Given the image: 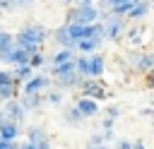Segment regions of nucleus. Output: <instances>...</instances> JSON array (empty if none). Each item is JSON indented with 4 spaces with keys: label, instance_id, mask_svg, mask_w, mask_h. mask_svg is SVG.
Segmentation results:
<instances>
[{
    "label": "nucleus",
    "instance_id": "1",
    "mask_svg": "<svg viewBox=\"0 0 154 149\" xmlns=\"http://www.w3.org/2000/svg\"><path fill=\"white\" fill-rule=\"evenodd\" d=\"M46 29L41 26V24H24L17 34H14V41L19 43V46H24V48H29L31 53H36V50H41V43L46 41Z\"/></svg>",
    "mask_w": 154,
    "mask_h": 149
},
{
    "label": "nucleus",
    "instance_id": "2",
    "mask_svg": "<svg viewBox=\"0 0 154 149\" xmlns=\"http://www.w3.org/2000/svg\"><path fill=\"white\" fill-rule=\"evenodd\" d=\"M103 24H106V34H103V38H108V41H120L123 36H125V22H123V17H116V14H106V19H103Z\"/></svg>",
    "mask_w": 154,
    "mask_h": 149
},
{
    "label": "nucleus",
    "instance_id": "3",
    "mask_svg": "<svg viewBox=\"0 0 154 149\" xmlns=\"http://www.w3.org/2000/svg\"><path fill=\"white\" fill-rule=\"evenodd\" d=\"M79 89H82V96H91L96 101L106 99V84L99 82V77H84L82 84H79Z\"/></svg>",
    "mask_w": 154,
    "mask_h": 149
},
{
    "label": "nucleus",
    "instance_id": "4",
    "mask_svg": "<svg viewBox=\"0 0 154 149\" xmlns=\"http://www.w3.org/2000/svg\"><path fill=\"white\" fill-rule=\"evenodd\" d=\"M99 19H101V12H99V7L94 2L91 5H77L75 7V22H79V24H94Z\"/></svg>",
    "mask_w": 154,
    "mask_h": 149
},
{
    "label": "nucleus",
    "instance_id": "5",
    "mask_svg": "<svg viewBox=\"0 0 154 149\" xmlns=\"http://www.w3.org/2000/svg\"><path fill=\"white\" fill-rule=\"evenodd\" d=\"M48 89H51V79H48L46 74H34V77L26 79L24 87H22L24 94H43V91H48Z\"/></svg>",
    "mask_w": 154,
    "mask_h": 149
},
{
    "label": "nucleus",
    "instance_id": "6",
    "mask_svg": "<svg viewBox=\"0 0 154 149\" xmlns=\"http://www.w3.org/2000/svg\"><path fill=\"white\" fill-rule=\"evenodd\" d=\"M2 111H5V118H10V120H17V123H22V120H24V115H26L24 106H22L17 99H7V101L2 103Z\"/></svg>",
    "mask_w": 154,
    "mask_h": 149
},
{
    "label": "nucleus",
    "instance_id": "7",
    "mask_svg": "<svg viewBox=\"0 0 154 149\" xmlns=\"http://www.w3.org/2000/svg\"><path fill=\"white\" fill-rule=\"evenodd\" d=\"M26 139H29V142H34V144H38L41 149H48V147H51L48 132H46L43 127H38V125H31V127H26Z\"/></svg>",
    "mask_w": 154,
    "mask_h": 149
},
{
    "label": "nucleus",
    "instance_id": "8",
    "mask_svg": "<svg viewBox=\"0 0 154 149\" xmlns=\"http://www.w3.org/2000/svg\"><path fill=\"white\" fill-rule=\"evenodd\" d=\"M130 62L140 72H149L154 67V55L152 53H130Z\"/></svg>",
    "mask_w": 154,
    "mask_h": 149
},
{
    "label": "nucleus",
    "instance_id": "9",
    "mask_svg": "<svg viewBox=\"0 0 154 149\" xmlns=\"http://www.w3.org/2000/svg\"><path fill=\"white\" fill-rule=\"evenodd\" d=\"M103 41H106L103 36H84V38H79V41H77V50H82V53L91 55V53H96V50L101 48V43H103Z\"/></svg>",
    "mask_w": 154,
    "mask_h": 149
},
{
    "label": "nucleus",
    "instance_id": "10",
    "mask_svg": "<svg viewBox=\"0 0 154 149\" xmlns=\"http://www.w3.org/2000/svg\"><path fill=\"white\" fill-rule=\"evenodd\" d=\"M75 106L79 108V113H82L84 118H94V115L99 113V101L91 99V96H79Z\"/></svg>",
    "mask_w": 154,
    "mask_h": 149
},
{
    "label": "nucleus",
    "instance_id": "11",
    "mask_svg": "<svg viewBox=\"0 0 154 149\" xmlns=\"http://www.w3.org/2000/svg\"><path fill=\"white\" fill-rule=\"evenodd\" d=\"M53 38H55V43H58L60 48H77V41L70 36V29H67V24L58 26V29L53 31Z\"/></svg>",
    "mask_w": 154,
    "mask_h": 149
},
{
    "label": "nucleus",
    "instance_id": "12",
    "mask_svg": "<svg viewBox=\"0 0 154 149\" xmlns=\"http://www.w3.org/2000/svg\"><path fill=\"white\" fill-rule=\"evenodd\" d=\"M19 123L17 120H10V118H2L0 120V137H5V139H17L19 137Z\"/></svg>",
    "mask_w": 154,
    "mask_h": 149
},
{
    "label": "nucleus",
    "instance_id": "13",
    "mask_svg": "<svg viewBox=\"0 0 154 149\" xmlns=\"http://www.w3.org/2000/svg\"><path fill=\"white\" fill-rule=\"evenodd\" d=\"M43 101H46V94H24V96L19 99V103L24 106V111H26V113H29V111L41 108V106H43Z\"/></svg>",
    "mask_w": 154,
    "mask_h": 149
},
{
    "label": "nucleus",
    "instance_id": "14",
    "mask_svg": "<svg viewBox=\"0 0 154 149\" xmlns=\"http://www.w3.org/2000/svg\"><path fill=\"white\" fill-rule=\"evenodd\" d=\"M72 72H77V62H75V60H67V62H60V65H51L53 79L65 77V74H72Z\"/></svg>",
    "mask_w": 154,
    "mask_h": 149
},
{
    "label": "nucleus",
    "instance_id": "15",
    "mask_svg": "<svg viewBox=\"0 0 154 149\" xmlns=\"http://www.w3.org/2000/svg\"><path fill=\"white\" fill-rule=\"evenodd\" d=\"M34 70H36V67H34L31 62H22V65H14V79H17V84H19V82L24 84L26 79H31V77H34Z\"/></svg>",
    "mask_w": 154,
    "mask_h": 149
},
{
    "label": "nucleus",
    "instance_id": "16",
    "mask_svg": "<svg viewBox=\"0 0 154 149\" xmlns=\"http://www.w3.org/2000/svg\"><path fill=\"white\" fill-rule=\"evenodd\" d=\"M149 7H152V0H137V2L130 7L128 17H130V19H142V17H147Z\"/></svg>",
    "mask_w": 154,
    "mask_h": 149
},
{
    "label": "nucleus",
    "instance_id": "17",
    "mask_svg": "<svg viewBox=\"0 0 154 149\" xmlns=\"http://www.w3.org/2000/svg\"><path fill=\"white\" fill-rule=\"evenodd\" d=\"M82 79H84V77H82L79 72H72V74L58 77L55 82H58V87H60V89H75V87H79V84H82Z\"/></svg>",
    "mask_w": 154,
    "mask_h": 149
},
{
    "label": "nucleus",
    "instance_id": "18",
    "mask_svg": "<svg viewBox=\"0 0 154 149\" xmlns=\"http://www.w3.org/2000/svg\"><path fill=\"white\" fill-rule=\"evenodd\" d=\"M75 62H77V72H79L82 77H91V55L82 53V55L75 58Z\"/></svg>",
    "mask_w": 154,
    "mask_h": 149
},
{
    "label": "nucleus",
    "instance_id": "19",
    "mask_svg": "<svg viewBox=\"0 0 154 149\" xmlns=\"http://www.w3.org/2000/svg\"><path fill=\"white\" fill-rule=\"evenodd\" d=\"M106 72V58L99 53H91V77H101Z\"/></svg>",
    "mask_w": 154,
    "mask_h": 149
},
{
    "label": "nucleus",
    "instance_id": "20",
    "mask_svg": "<svg viewBox=\"0 0 154 149\" xmlns=\"http://www.w3.org/2000/svg\"><path fill=\"white\" fill-rule=\"evenodd\" d=\"M67 60H75V48H60L51 58V65H60V62H67Z\"/></svg>",
    "mask_w": 154,
    "mask_h": 149
},
{
    "label": "nucleus",
    "instance_id": "21",
    "mask_svg": "<svg viewBox=\"0 0 154 149\" xmlns=\"http://www.w3.org/2000/svg\"><path fill=\"white\" fill-rule=\"evenodd\" d=\"M63 118H65L67 123H72V125H75V123H82V120H84V115L79 113V108H77V106H70V108H65Z\"/></svg>",
    "mask_w": 154,
    "mask_h": 149
},
{
    "label": "nucleus",
    "instance_id": "22",
    "mask_svg": "<svg viewBox=\"0 0 154 149\" xmlns=\"http://www.w3.org/2000/svg\"><path fill=\"white\" fill-rule=\"evenodd\" d=\"M46 101L53 103V106H60V103H63V91H58V89H48V91H46Z\"/></svg>",
    "mask_w": 154,
    "mask_h": 149
},
{
    "label": "nucleus",
    "instance_id": "23",
    "mask_svg": "<svg viewBox=\"0 0 154 149\" xmlns=\"http://www.w3.org/2000/svg\"><path fill=\"white\" fill-rule=\"evenodd\" d=\"M0 96L7 101V99H14L17 96V84H0Z\"/></svg>",
    "mask_w": 154,
    "mask_h": 149
},
{
    "label": "nucleus",
    "instance_id": "24",
    "mask_svg": "<svg viewBox=\"0 0 154 149\" xmlns=\"http://www.w3.org/2000/svg\"><path fill=\"white\" fill-rule=\"evenodd\" d=\"M0 60H2L5 65H12V67H14V46H10V48L0 50Z\"/></svg>",
    "mask_w": 154,
    "mask_h": 149
},
{
    "label": "nucleus",
    "instance_id": "25",
    "mask_svg": "<svg viewBox=\"0 0 154 149\" xmlns=\"http://www.w3.org/2000/svg\"><path fill=\"white\" fill-rule=\"evenodd\" d=\"M10 46H14V34L0 31V50H5V48H10Z\"/></svg>",
    "mask_w": 154,
    "mask_h": 149
},
{
    "label": "nucleus",
    "instance_id": "26",
    "mask_svg": "<svg viewBox=\"0 0 154 149\" xmlns=\"http://www.w3.org/2000/svg\"><path fill=\"white\" fill-rule=\"evenodd\" d=\"M0 84H17L14 70H0Z\"/></svg>",
    "mask_w": 154,
    "mask_h": 149
},
{
    "label": "nucleus",
    "instance_id": "27",
    "mask_svg": "<svg viewBox=\"0 0 154 149\" xmlns=\"http://www.w3.org/2000/svg\"><path fill=\"white\" fill-rule=\"evenodd\" d=\"M142 31H144L142 26H132V29L125 31V38H128V41H140V38H142Z\"/></svg>",
    "mask_w": 154,
    "mask_h": 149
},
{
    "label": "nucleus",
    "instance_id": "28",
    "mask_svg": "<svg viewBox=\"0 0 154 149\" xmlns=\"http://www.w3.org/2000/svg\"><path fill=\"white\" fill-rule=\"evenodd\" d=\"M29 62H31V65H34V67L38 70V67H41V65L46 62V58H43V53H41V50H36V53L31 55V60H29Z\"/></svg>",
    "mask_w": 154,
    "mask_h": 149
},
{
    "label": "nucleus",
    "instance_id": "29",
    "mask_svg": "<svg viewBox=\"0 0 154 149\" xmlns=\"http://www.w3.org/2000/svg\"><path fill=\"white\" fill-rule=\"evenodd\" d=\"M106 115L116 120V118L120 115V106H116V103H111V106H106Z\"/></svg>",
    "mask_w": 154,
    "mask_h": 149
},
{
    "label": "nucleus",
    "instance_id": "30",
    "mask_svg": "<svg viewBox=\"0 0 154 149\" xmlns=\"http://www.w3.org/2000/svg\"><path fill=\"white\" fill-rule=\"evenodd\" d=\"M19 144H17V139H5V137H0V149H17Z\"/></svg>",
    "mask_w": 154,
    "mask_h": 149
},
{
    "label": "nucleus",
    "instance_id": "31",
    "mask_svg": "<svg viewBox=\"0 0 154 149\" xmlns=\"http://www.w3.org/2000/svg\"><path fill=\"white\" fill-rule=\"evenodd\" d=\"M89 144H106V135H103V132H99V135H91Z\"/></svg>",
    "mask_w": 154,
    "mask_h": 149
},
{
    "label": "nucleus",
    "instance_id": "32",
    "mask_svg": "<svg viewBox=\"0 0 154 149\" xmlns=\"http://www.w3.org/2000/svg\"><path fill=\"white\" fill-rule=\"evenodd\" d=\"M116 149H132V142H128V139H118V142H116Z\"/></svg>",
    "mask_w": 154,
    "mask_h": 149
},
{
    "label": "nucleus",
    "instance_id": "33",
    "mask_svg": "<svg viewBox=\"0 0 154 149\" xmlns=\"http://www.w3.org/2000/svg\"><path fill=\"white\" fill-rule=\"evenodd\" d=\"M19 149H41V147H38V144H34V142H29V139H26V142H24V144H19Z\"/></svg>",
    "mask_w": 154,
    "mask_h": 149
},
{
    "label": "nucleus",
    "instance_id": "34",
    "mask_svg": "<svg viewBox=\"0 0 154 149\" xmlns=\"http://www.w3.org/2000/svg\"><path fill=\"white\" fill-rule=\"evenodd\" d=\"M147 82H149V87H154V67L147 72Z\"/></svg>",
    "mask_w": 154,
    "mask_h": 149
},
{
    "label": "nucleus",
    "instance_id": "35",
    "mask_svg": "<svg viewBox=\"0 0 154 149\" xmlns=\"http://www.w3.org/2000/svg\"><path fill=\"white\" fill-rule=\"evenodd\" d=\"M132 149H147V147H144L142 139H137V142H132Z\"/></svg>",
    "mask_w": 154,
    "mask_h": 149
},
{
    "label": "nucleus",
    "instance_id": "36",
    "mask_svg": "<svg viewBox=\"0 0 154 149\" xmlns=\"http://www.w3.org/2000/svg\"><path fill=\"white\" fill-rule=\"evenodd\" d=\"M87 149H111V147H106V144H89Z\"/></svg>",
    "mask_w": 154,
    "mask_h": 149
},
{
    "label": "nucleus",
    "instance_id": "37",
    "mask_svg": "<svg viewBox=\"0 0 154 149\" xmlns=\"http://www.w3.org/2000/svg\"><path fill=\"white\" fill-rule=\"evenodd\" d=\"M75 2H77V5H91L94 0H75Z\"/></svg>",
    "mask_w": 154,
    "mask_h": 149
},
{
    "label": "nucleus",
    "instance_id": "38",
    "mask_svg": "<svg viewBox=\"0 0 154 149\" xmlns=\"http://www.w3.org/2000/svg\"><path fill=\"white\" fill-rule=\"evenodd\" d=\"M29 2H31V0H19V5H29Z\"/></svg>",
    "mask_w": 154,
    "mask_h": 149
},
{
    "label": "nucleus",
    "instance_id": "39",
    "mask_svg": "<svg viewBox=\"0 0 154 149\" xmlns=\"http://www.w3.org/2000/svg\"><path fill=\"white\" fill-rule=\"evenodd\" d=\"M2 118H5V111H2V106H0V120H2Z\"/></svg>",
    "mask_w": 154,
    "mask_h": 149
},
{
    "label": "nucleus",
    "instance_id": "40",
    "mask_svg": "<svg viewBox=\"0 0 154 149\" xmlns=\"http://www.w3.org/2000/svg\"><path fill=\"white\" fill-rule=\"evenodd\" d=\"M60 2H65V5H70V2H75V0H60Z\"/></svg>",
    "mask_w": 154,
    "mask_h": 149
},
{
    "label": "nucleus",
    "instance_id": "41",
    "mask_svg": "<svg viewBox=\"0 0 154 149\" xmlns=\"http://www.w3.org/2000/svg\"><path fill=\"white\" fill-rule=\"evenodd\" d=\"M2 103H5V99H2V96H0V106H2Z\"/></svg>",
    "mask_w": 154,
    "mask_h": 149
},
{
    "label": "nucleus",
    "instance_id": "42",
    "mask_svg": "<svg viewBox=\"0 0 154 149\" xmlns=\"http://www.w3.org/2000/svg\"><path fill=\"white\" fill-rule=\"evenodd\" d=\"M17 149H19V147H17Z\"/></svg>",
    "mask_w": 154,
    "mask_h": 149
}]
</instances>
